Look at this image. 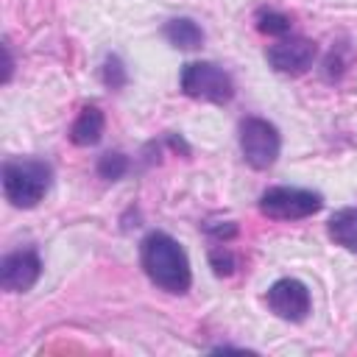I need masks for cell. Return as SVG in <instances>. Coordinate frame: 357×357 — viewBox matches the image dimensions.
Segmentation results:
<instances>
[{"instance_id": "cell-11", "label": "cell", "mask_w": 357, "mask_h": 357, "mask_svg": "<svg viewBox=\"0 0 357 357\" xmlns=\"http://www.w3.org/2000/svg\"><path fill=\"white\" fill-rule=\"evenodd\" d=\"M165 39H167L173 47H178V50H195V47L204 42V31H201L192 20L176 17V20H170V22L165 25Z\"/></svg>"}, {"instance_id": "cell-9", "label": "cell", "mask_w": 357, "mask_h": 357, "mask_svg": "<svg viewBox=\"0 0 357 357\" xmlns=\"http://www.w3.org/2000/svg\"><path fill=\"white\" fill-rule=\"evenodd\" d=\"M103 134V112L98 106H84L81 114L75 117L73 128H70V139L73 145H81V148H89L100 139Z\"/></svg>"}, {"instance_id": "cell-13", "label": "cell", "mask_w": 357, "mask_h": 357, "mask_svg": "<svg viewBox=\"0 0 357 357\" xmlns=\"http://www.w3.org/2000/svg\"><path fill=\"white\" fill-rule=\"evenodd\" d=\"M126 170H128V159H126L120 151H109V153H103V156L98 159V173H100V178L114 181V178H120Z\"/></svg>"}, {"instance_id": "cell-12", "label": "cell", "mask_w": 357, "mask_h": 357, "mask_svg": "<svg viewBox=\"0 0 357 357\" xmlns=\"http://www.w3.org/2000/svg\"><path fill=\"white\" fill-rule=\"evenodd\" d=\"M257 31L282 39L290 33V17L282 11H273V8H262V11H257Z\"/></svg>"}, {"instance_id": "cell-1", "label": "cell", "mask_w": 357, "mask_h": 357, "mask_svg": "<svg viewBox=\"0 0 357 357\" xmlns=\"http://www.w3.org/2000/svg\"><path fill=\"white\" fill-rule=\"evenodd\" d=\"M139 262L148 279L165 293H187L192 284L184 248L165 231H151L139 245Z\"/></svg>"}, {"instance_id": "cell-6", "label": "cell", "mask_w": 357, "mask_h": 357, "mask_svg": "<svg viewBox=\"0 0 357 357\" xmlns=\"http://www.w3.org/2000/svg\"><path fill=\"white\" fill-rule=\"evenodd\" d=\"M271 312L282 321H290V324H298L310 315V307H312V298H310V290L304 282L298 279H276L271 287H268V296H265Z\"/></svg>"}, {"instance_id": "cell-5", "label": "cell", "mask_w": 357, "mask_h": 357, "mask_svg": "<svg viewBox=\"0 0 357 357\" xmlns=\"http://www.w3.org/2000/svg\"><path fill=\"white\" fill-rule=\"evenodd\" d=\"M282 139L273 123L262 117H245L240 123V151L254 170H268L279 156Z\"/></svg>"}, {"instance_id": "cell-3", "label": "cell", "mask_w": 357, "mask_h": 357, "mask_svg": "<svg viewBox=\"0 0 357 357\" xmlns=\"http://www.w3.org/2000/svg\"><path fill=\"white\" fill-rule=\"evenodd\" d=\"M181 92L195 100L229 103L234 98V81L223 67L212 61H190L181 70Z\"/></svg>"}, {"instance_id": "cell-8", "label": "cell", "mask_w": 357, "mask_h": 357, "mask_svg": "<svg viewBox=\"0 0 357 357\" xmlns=\"http://www.w3.org/2000/svg\"><path fill=\"white\" fill-rule=\"evenodd\" d=\"M268 64L276 73H287V75H298L307 73L312 67L315 59V45L304 36H282L276 45L268 47Z\"/></svg>"}, {"instance_id": "cell-7", "label": "cell", "mask_w": 357, "mask_h": 357, "mask_svg": "<svg viewBox=\"0 0 357 357\" xmlns=\"http://www.w3.org/2000/svg\"><path fill=\"white\" fill-rule=\"evenodd\" d=\"M42 273L39 254L33 248H20L14 254H6L0 262V287L8 293H25L36 284Z\"/></svg>"}, {"instance_id": "cell-4", "label": "cell", "mask_w": 357, "mask_h": 357, "mask_svg": "<svg viewBox=\"0 0 357 357\" xmlns=\"http://www.w3.org/2000/svg\"><path fill=\"white\" fill-rule=\"evenodd\" d=\"M324 206V198L301 187H268L259 195V212L273 220H301L315 215Z\"/></svg>"}, {"instance_id": "cell-2", "label": "cell", "mask_w": 357, "mask_h": 357, "mask_svg": "<svg viewBox=\"0 0 357 357\" xmlns=\"http://www.w3.org/2000/svg\"><path fill=\"white\" fill-rule=\"evenodd\" d=\"M50 178H53V170L45 159L20 156L3 165V192L20 209L36 206L50 190Z\"/></svg>"}, {"instance_id": "cell-10", "label": "cell", "mask_w": 357, "mask_h": 357, "mask_svg": "<svg viewBox=\"0 0 357 357\" xmlns=\"http://www.w3.org/2000/svg\"><path fill=\"white\" fill-rule=\"evenodd\" d=\"M326 229H329V237H332L337 245H343L346 251L357 254V206L337 209V212L329 218Z\"/></svg>"}, {"instance_id": "cell-14", "label": "cell", "mask_w": 357, "mask_h": 357, "mask_svg": "<svg viewBox=\"0 0 357 357\" xmlns=\"http://www.w3.org/2000/svg\"><path fill=\"white\" fill-rule=\"evenodd\" d=\"M209 262H212V268H215L218 276H229V273H234V268H237V259H234V254L226 248V243H218V245L209 251Z\"/></svg>"}, {"instance_id": "cell-15", "label": "cell", "mask_w": 357, "mask_h": 357, "mask_svg": "<svg viewBox=\"0 0 357 357\" xmlns=\"http://www.w3.org/2000/svg\"><path fill=\"white\" fill-rule=\"evenodd\" d=\"M103 81L112 89H120L126 84V70H123V64H120L117 56H109L106 59V64H103Z\"/></svg>"}]
</instances>
